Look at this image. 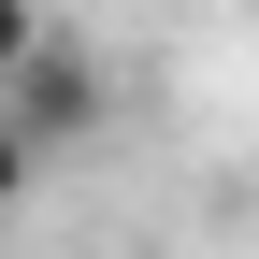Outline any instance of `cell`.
I'll use <instances>...</instances> for the list:
<instances>
[{"instance_id":"obj_1","label":"cell","mask_w":259,"mask_h":259,"mask_svg":"<svg viewBox=\"0 0 259 259\" xmlns=\"http://www.w3.org/2000/svg\"><path fill=\"white\" fill-rule=\"evenodd\" d=\"M101 115H115V72H101V44H87V29H44V44H29V72L0 87V130H15L44 173L101 144Z\"/></svg>"},{"instance_id":"obj_2","label":"cell","mask_w":259,"mask_h":259,"mask_svg":"<svg viewBox=\"0 0 259 259\" xmlns=\"http://www.w3.org/2000/svg\"><path fill=\"white\" fill-rule=\"evenodd\" d=\"M44 29H58V15H44V0H0V87H15V72H29V44H44Z\"/></svg>"},{"instance_id":"obj_3","label":"cell","mask_w":259,"mask_h":259,"mask_svg":"<svg viewBox=\"0 0 259 259\" xmlns=\"http://www.w3.org/2000/svg\"><path fill=\"white\" fill-rule=\"evenodd\" d=\"M29 187H44V158H29V144H15V130H0V216H15V202H29Z\"/></svg>"},{"instance_id":"obj_4","label":"cell","mask_w":259,"mask_h":259,"mask_svg":"<svg viewBox=\"0 0 259 259\" xmlns=\"http://www.w3.org/2000/svg\"><path fill=\"white\" fill-rule=\"evenodd\" d=\"M0 231H15V216H0Z\"/></svg>"}]
</instances>
